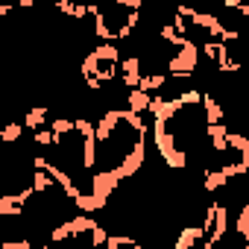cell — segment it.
<instances>
[{
    "label": "cell",
    "instance_id": "6da1fadb",
    "mask_svg": "<svg viewBox=\"0 0 249 249\" xmlns=\"http://www.w3.org/2000/svg\"><path fill=\"white\" fill-rule=\"evenodd\" d=\"M141 0H114V3H103L100 15L94 18V36L100 44H120L132 38L141 21Z\"/></svg>",
    "mask_w": 249,
    "mask_h": 249
},
{
    "label": "cell",
    "instance_id": "7a4b0ae2",
    "mask_svg": "<svg viewBox=\"0 0 249 249\" xmlns=\"http://www.w3.org/2000/svg\"><path fill=\"white\" fill-rule=\"evenodd\" d=\"M199 44L194 41V38H188L179 50H173V56L167 59V76L170 79H188V76H194L196 73V68H199Z\"/></svg>",
    "mask_w": 249,
    "mask_h": 249
},
{
    "label": "cell",
    "instance_id": "3957f363",
    "mask_svg": "<svg viewBox=\"0 0 249 249\" xmlns=\"http://www.w3.org/2000/svg\"><path fill=\"white\" fill-rule=\"evenodd\" d=\"M202 231H205V237L214 243V246H220L223 240H226V234H229V205L226 202H211L205 211H202Z\"/></svg>",
    "mask_w": 249,
    "mask_h": 249
},
{
    "label": "cell",
    "instance_id": "277c9868",
    "mask_svg": "<svg viewBox=\"0 0 249 249\" xmlns=\"http://www.w3.org/2000/svg\"><path fill=\"white\" fill-rule=\"evenodd\" d=\"M205 243H208V237H205L202 226H185L182 234L176 237L173 249H205Z\"/></svg>",
    "mask_w": 249,
    "mask_h": 249
},
{
    "label": "cell",
    "instance_id": "5b68a950",
    "mask_svg": "<svg viewBox=\"0 0 249 249\" xmlns=\"http://www.w3.org/2000/svg\"><path fill=\"white\" fill-rule=\"evenodd\" d=\"M229 126L226 123H214V126L205 129V138H208V147L211 153H229Z\"/></svg>",
    "mask_w": 249,
    "mask_h": 249
},
{
    "label": "cell",
    "instance_id": "8992f818",
    "mask_svg": "<svg viewBox=\"0 0 249 249\" xmlns=\"http://www.w3.org/2000/svg\"><path fill=\"white\" fill-rule=\"evenodd\" d=\"M202 108H205V123H208V126H214V123H226V108H223V103L211 91L202 94Z\"/></svg>",
    "mask_w": 249,
    "mask_h": 249
},
{
    "label": "cell",
    "instance_id": "52a82bcc",
    "mask_svg": "<svg viewBox=\"0 0 249 249\" xmlns=\"http://www.w3.org/2000/svg\"><path fill=\"white\" fill-rule=\"evenodd\" d=\"M202 188H205L208 194H220V191L229 188V176H226L220 167H205V170H202Z\"/></svg>",
    "mask_w": 249,
    "mask_h": 249
},
{
    "label": "cell",
    "instance_id": "ba28073f",
    "mask_svg": "<svg viewBox=\"0 0 249 249\" xmlns=\"http://www.w3.org/2000/svg\"><path fill=\"white\" fill-rule=\"evenodd\" d=\"M123 97H126V108L135 111V114H147V111L153 108V94H147V91H141V88L126 91Z\"/></svg>",
    "mask_w": 249,
    "mask_h": 249
},
{
    "label": "cell",
    "instance_id": "9c48e42d",
    "mask_svg": "<svg viewBox=\"0 0 249 249\" xmlns=\"http://www.w3.org/2000/svg\"><path fill=\"white\" fill-rule=\"evenodd\" d=\"M47 117H50V111H47V106H38V108H33V111H27V117H24V126L36 135L38 129H47ZM53 120V117H50Z\"/></svg>",
    "mask_w": 249,
    "mask_h": 249
},
{
    "label": "cell",
    "instance_id": "30bf717a",
    "mask_svg": "<svg viewBox=\"0 0 249 249\" xmlns=\"http://www.w3.org/2000/svg\"><path fill=\"white\" fill-rule=\"evenodd\" d=\"M59 185L53 182V176L47 173V170H33V191L36 194H41V196H47V194H53Z\"/></svg>",
    "mask_w": 249,
    "mask_h": 249
},
{
    "label": "cell",
    "instance_id": "8fae6325",
    "mask_svg": "<svg viewBox=\"0 0 249 249\" xmlns=\"http://www.w3.org/2000/svg\"><path fill=\"white\" fill-rule=\"evenodd\" d=\"M220 50H223V41H217V38H205L202 44H199V53L217 68V62H220Z\"/></svg>",
    "mask_w": 249,
    "mask_h": 249
},
{
    "label": "cell",
    "instance_id": "7c38bea8",
    "mask_svg": "<svg viewBox=\"0 0 249 249\" xmlns=\"http://www.w3.org/2000/svg\"><path fill=\"white\" fill-rule=\"evenodd\" d=\"M33 141H36L38 147H44V150H56V144H59V138L53 135L50 126H47V129H38V132L33 135Z\"/></svg>",
    "mask_w": 249,
    "mask_h": 249
},
{
    "label": "cell",
    "instance_id": "4fadbf2b",
    "mask_svg": "<svg viewBox=\"0 0 249 249\" xmlns=\"http://www.w3.org/2000/svg\"><path fill=\"white\" fill-rule=\"evenodd\" d=\"M24 129H27L24 123H9V126L3 129V144H15V141L24 135Z\"/></svg>",
    "mask_w": 249,
    "mask_h": 249
},
{
    "label": "cell",
    "instance_id": "5bb4252c",
    "mask_svg": "<svg viewBox=\"0 0 249 249\" xmlns=\"http://www.w3.org/2000/svg\"><path fill=\"white\" fill-rule=\"evenodd\" d=\"M0 249H33V240H3L0 243Z\"/></svg>",
    "mask_w": 249,
    "mask_h": 249
},
{
    "label": "cell",
    "instance_id": "9a60e30c",
    "mask_svg": "<svg viewBox=\"0 0 249 249\" xmlns=\"http://www.w3.org/2000/svg\"><path fill=\"white\" fill-rule=\"evenodd\" d=\"M246 182H249V176H246Z\"/></svg>",
    "mask_w": 249,
    "mask_h": 249
}]
</instances>
